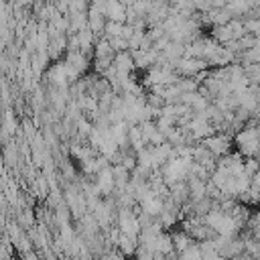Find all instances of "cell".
I'll return each instance as SVG.
<instances>
[{
	"mask_svg": "<svg viewBox=\"0 0 260 260\" xmlns=\"http://www.w3.org/2000/svg\"><path fill=\"white\" fill-rule=\"evenodd\" d=\"M236 145H238V155L242 159H256L258 155V130L256 126H244L242 130H238L234 137Z\"/></svg>",
	"mask_w": 260,
	"mask_h": 260,
	"instance_id": "cell-1",
	"label": "cell"
},
{
	"mask_svg": "<svg viewBox=\"0 0 260 260\" xmlns=\"http://www.w3.org/2000/svg\"><path fill=\"white\" fill-rule=\"evenodd\" d=\"M199 145H201V147H205V149L211 153V157H215V159H222V157H226V155H230V153H232V151H230L232 141H230L226 135H220V133H215L213 137H209V139L201 141Z\"/></svg>",
	"mask_w": 260,
	"mask_h": 260,
	"instance_id": "cell-2",
	"label": "cell"
},
{
	"mask_svg": "<svg viewBox=\"0 0 260 260\" xmlns=\"http://www.w3.org/2000/svg\"><path fill=\"white\" fill-rule=\"evenodd\" d=\"M96 189L100 195H112L114 193V177H112V167H106L102 169L98 175H96V181H94Z\"/></svg>",
	"mask_w": 260,
	"mask_h": 260,
	"instance_id": "cell-3",
	"label": "cell"
},
{
	"mask_svg": "<svg viewBox=\"0 0 260 260\" xmlns=\"http://www.w3.org/2000/svg\"><path fill=\"white\" fill-rule=\"evenodd\" d=\"M112 65L116 67V71L120 73H133L135 71V63H133V57H130L128 51H122V53H116L114 59H112Z\"/></svg>",
	"mask_w": 260,
	"mask_h": 260,
	"instance_id": "cell-4",
	"label": "cell"
},
{
	"mask_svg": "<svg viewBox=\"0 0 260 260\" xmlns=\"http://www.w3.org/2000/svg\"><path fill=\"white\" fill-rule=\"evenodd\" d=\"M153 252L155 254H163V256L173 254V242H171V234L169 232H163V234L157 236L155 246H153Z\"/></svg>",
	"mask_w": 260,
	"mask_h": 260,
	"instance_id": "cell-5",
	"label": "cell"
},
{
	"mask_svg": "<svg viewBox=\"0 0 260 260\" xmlns=\"http://www.w3.org/2000/svg\"><path fill=\"white\" fill-rule=\"evenodd\" d=\"M137 246H139V244H137L135 238H128V236H122V234H120V238H118V242H116V248H118V252H120L124 258L135 256Z\"/></svg>",
	"mask_w": 260,
	"mask_h": 260,
	"instance_id": "cell-6",
	"label": "cell"
},
{
	"mask_svg": "<svg viewBox=\"0 0 260 260\" xmlns=\"http://www.w3.org/2000/svg\"><path fill=\"white\" fill-rule=\"evenodd\" d=\"M114 55L116 53L112 51L106 37H102V39H98V43H94V59H114Z\"/></svg>",
	"mask_w": 260,
	"mask_h": 260,
	"instance_id": "cell-7",
	"label": "cell"
},
{
	"mask_svg": "<svg viewBox=\"0 0 260 260\" xmlns=\"http://www.w3.org/2000/svg\"><path fill=\"white\" fill-rule=\"evenodd\" d=\"M65 63H67L69 67H73V69H75V71L81 75V73L88 69V63H90V61H88V57H83L79 51H75V53H67Z\"/></svg>",
	"mask_w": 260,
	"mask_h": 260,
	"instance_id": "cell-8",
	"label": "cell"
},
{
	"mask_svg": "<svg viewBox=\"0 0 260 260\" xmlns=\"http://www.w3.org/2000/svg\"><path fill=\"white\" fill-rule=\"evenodd\" d=\"M122 27H124V25H120V23L106 21V25H104V37H106V39H116V37H120Z\"/></svg>",
	"mask_w": 260,
	"mask_h": 260,
	"instance_id": "cell-9",
	"label": "cell"
},
{
	"mask_svg": "<svg viewBox=\"0 0 260 260\" xmlns=\"http://www.w3.org/2000/svg\"><path fill=\"white\" fill-rule=\"evenodd\" d=\"M179 260H201V252L197 248V242H193L185 252L179 254Z\"/></svg>",
	"mask_w": 260,
	"mask_h": 260,
	"instance_id": "cell-10",
	"label": "cell"
},
{
	"mask_svg": "<svg viewBox=\"0 0 260 260\" xmlns=\"http://www.w3.org/2000/svg\"><path fill=\"white\" fill-rule=\"evenodd\" d=\"M17 159H19V151H17V147L15 145H7L5 147V161L11 165V167H15L17 165Z\"/></svg>",
	"mask_w": 260,
	"mask_h": 260,
	"instance_id": "cell-11",
	"label": "cell"
},
{
	"mask_svg": "<svg viewBox=\"0 0 260 260\" xmlns=\"http://www.w3.org/2000/svg\"><path fill=\"white\" fill-rule=\"evenodd\" d=\"M244 173H246L248 177L256 175V173H258V161H256V159H246V161H244Z\"/></svg>",
	"mask_w": 260,
	"mask_h": 260,
	"instance_id": "cell-12",
	"label": "cell"
},
{
	"mask_svg": "<svg viewBox=\"0 0 260 260\" xmlns=\"http://www.w3.org/2000/svg\"><path fill=\"white\" fill-rule=\"evenodd\" d=\"M110 65H112V59H94V69H96L98 73H102V75H104V71H106Z\"/></svg>",
	"mask_w": 260,
	"mask_h": 260,
	"instance_id": "cell-13",
	"label": "cell"
},
{
	"mask_svg": "<svg viewBox=\"0 0 260 260\" xmlns=\"http://www.w3.org/2000/svg\"><path fill=\"white\" fill-rule=\"evenodd\" d=\"M133 33H135V29H133V27H130V25H124V27H122V33H120V39L128 43V41H130V37H133Z\"/></svg>",
	"mask_w": 260,
	"mask_h": 260,
	"instance_id": "cell-14",
	"label": "cell"
}]
</instances>
